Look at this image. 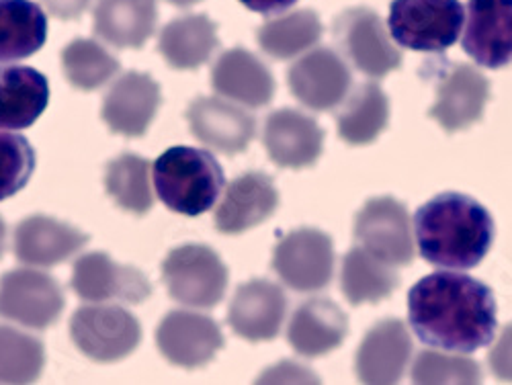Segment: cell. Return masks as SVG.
Masks as SVG:
<instances>
[{
    "instance_id": "obj_1",
    "label": "cell",
    "mask_w": 512,
    "mask_h": 385,
    "mask_svg": "<svg viewBox=\"0 0 512 385\" xmlns=\"http://www.w3.org/2000/svg\"><path fill=\"white\" fill-rule=\"evenodd\" d=\"M408 316L414 334L426 345L467 355L492 342L496 299L474 277L433 273L410 289Z\"/></svg>"
},
{
    "instance_id": "obj_2",
    "label": "cell",
    "mask_w": 512,
    "mask_h": 385,
    "mask_svg": "<svg viewBox=\"0 0 512 385\" xmlns=\"http://www.w3.org/2000/svg\"><path fill=\"white\" fill-rule=\"evenodd\" d=\"M422 259L443 269H472L494 242V220L476 199L443 193L426 201L414 218Z\"/></svg>"
},
{
    "instance_id": "obj_3",
    "label": "cell",
    "mask_w": 512,
    "mask_h": 385,
    "mask_svg": "<svg viewBox=\"0 0 512 385\" xmlns=\"http://www.w3.org/2000/svg\"><path fill=\"white\" fill-rule=\"evenodd\" d=\"M154 187L168 209L195 218L218 201L224 170L205 150L175 146L154 162Z\"/></svg>"
},
{
    "instance_id": "obj_4",
    "label": "cell",
    "mask_w": 512,
    "mask_h": 385,
    "mask_svg": "<svg viewBox=\"0 0 512 385\" xmlns=\"http://www.w3.org/2000/svg\"><path fill=\"white\" fill-rule=\"evenodd\" d=\"M388 23L400 46L439 54L459 39L463 7L459 0H394Z\"/></svg>"
},
{
    "instance_id": "obj_5",
    "label": "cell",
    "mask_w": 512,
    "mask_h": 385,
    "mask_svg": "<svg viewBox=\"0 0 512 385\" xmlns=\"http://www.w3.org/2000/svg\"><path fill=\"white\" fill-rule=\"evenodd\" d=\"M162 279L170 297L189 308L218 306L228 287V269L220 256L203 244L175 248L162 263Z\"/></svg>"
},
{
    "instance_id": "obj_6",
    "label": "cell",
    "mask_w": 512,
    "mask_h": 385,
    "mask_svg": "<svg viewBox=\"0 0 512 385\" xmlns=\"http://www.w3.org/2000/svg\"><path fill=\"white\" fill-rule=\"evenodd\" d=\"M74 345L93 361L115 363L132 355L142 328L136 316L119 306H84L78 308L70 322Z\"/></svg>"
},
{
    "instance_id": "obj_7",
    "label": "cell",
    "mask_w": 512,
    "mask_h": 385,
    "mask_svg": "<svg viewBox=\"0 0 512 385\" xmlns=\"http://www.w3.org/2000/svg\"><path fill=\"white\" fill-rule=\"evenodd\" d=\"M334 37L353 66L371 78H383L402 66L400 50L371 9L345 11L334 21Z\"/></svg>"
},
{
    "instance_id": "obj_8",
    "label": "cell",
    "mask_w": 512,
    "mask_h": 385,
    "mask_svg": "<svg viewBox=\"0 0 512 385\" xmlns=\"http://www.w3.org/2000/svg\"><path fill=\"white\" fill-rule=\"evenodd\" d=\"M355 240L392 267L410 265L414 259L410 216L406 207L392 197H377L365 203L355 220Z\"/></svg>"
},
{
    "instance_id": "obj_9",
    "label": "cell",
    "mask_w": 512,
    "mask_h": 385,
    "mask_svg": "<svg viewBox=\"0 0 512 385\" xmlns=\"http://www.w3.org/2000/svg\"><path fill=\"white\" fill-rule=\"evenodd\" d=\"M273 269L279 279L302 293L324 289L334 271V246L328 234L316 228L289 232L273 252Z\"/></svg>"
},
{
    "instance_id": "obj_10",
    "label": "cell",
    "mask_w": 512,
    "mask_h": 385,
    "mask_svg": "<svg viewBox=\"0 0 512 385\" xmlns=\"http://www.w3.org/2000/svg\"><path fill=\"white\" fill-rule=\"evenodd\" d=\"M64 293L58 281L41 271L17 269L0 279V316L27 328L44 330L58 322Z\"/></svg>"
},
{
    "instance_id": "obj_11",
    "label": "cell",
    "mask_w": 512,
    "mask_h": 385,
    "mask_svg": "<svg viewBox=\"0 0 512 385\" xmlns=\"http://www.w3.org/2000/svg\"><path fill=\"white\" fill-rule=\"evenodd\" d=\"M291 95L314 111H328L351 91V70L336 52L318 48L297 60L287 74Z\"/></svg>"
},
{
    "instance_id": "obj_12",
    "label": "cell",
    "mask_w": 512,
    "mask_h": 385,
    "mask_svg": "<svg viewBox=\"0 0 512 385\" xmlns=\"http://www.w3.org/2000/svg\"><path fill=\"white\" fill-rule=\"evenodd\" d=\"M72 289L78 297L99 304L111 299L142 304L152 293V285L142 271L115 263L105 252L80 256L72 273Z\"/></svg>"
},
{
    "instance_id": "obj_13",
    "label": "cell",
    "mask_w": 512,
    "mask_h": 385,
    "mask_svg": "<svg viewBox=\"0 0 512 385\" xmlns=\"http://www.w3.org/2000/svg\"><path fill=\"white\" fill-rule=\"evenodd\" d=\"M156 342L160 353L173 365L197 369L222 351L224 334L209 316L177 310L160 322Z\"/></svg>"
},
{
    "instance_id": "obj_14",
    "label": "cell",
    "mask_w": 512,
    "mask_h": 385,
    "mask_svg": "<svg viewBox=\"0 0 512 385\" xmlns=\"http://www.w3.org/2000/svg\"><path fill=\"white\" fill-rule=\"evenodd\" d=\"M461 44L484 68L512 64V0H469Z\"/></svg>"
},
{
    "instance_id": "obj_15",
    "label": "cell",
    "mask_w": 512,
    "mask_h": 385,
    "mask_svg": "<svg viewBox=\"0 0 512 385\" xmlns=\"http://www.w3.org/2000/svg\"><path fill=\"white\" fill-rule=\"evenodd\" d=\"M187 121L199 142L228 156L246 150L256 132V121L244 107L216 97L195 99Z\"/></svg>"
},
{
    "instance_id": "obj_16",
    "label": "cell",
    "mask_w": 512,
    "mask_h": 385,
    "mask_svg": "<svg viewBox=\"0 0 512 385\" xmlns=\"http://www.w3.org/2000/svg\"><path fill=\"white\" fill-rule=\"evenodd\" d=\"M158 107V82L142 72H127L105 95L103 119L111 132L127 138H140L148 132Z\"/></svg>"
},
{
    "instance_id": "obj_17",
    "label": "cell",
    "mask_w": 512,
    "mask_h": 385,
    "mask_svg": "<svg viewBox=\"0 0 512 385\" xmlns=\"http://www.w3.org/2000/svg\"><path fill=\"white\" fill-rule=\"evenodd\" d=\"M490 97L488 78L474 66H453L437 89L431 117L445 132H459L482 119Z\"/></svg>"
},
{
    "instance_id": "obj_18",
    "label": "cell",
    "mask_w": 512,
    "mask_h": 385,
    "mask_svg": "<svg viewBox=\"0 0 512 385\" xmlns=\"http://www.w3.org/2000/svg\"><path fill=\"white\" fill-rule=\"evenodd\" d=\"M287 314V297L283 289L271 281L254 279L238 287L228 322L232 330L246 340H273Z\"/></svg>"
},
{
    "instance_id": "obj_19",
    "label": "cell",
    "mask_w": 512,
    "mask_h": 385,
    "mask_svg": "<svg viewBox=\"0 0 512 385\" xmlns=\"http://www.w3.org/2000/svg\"><path fill=\"white\" fill-rule=\"evenodd\" d=\"M271 160L283 168L312 166L324 148V132L316 119L295 109H279L269 115L263 132Z\"/></svg>"
},
{
    "instance_id": "obj_20",
    "label": "cell",
    "mask_w": 512,
    "mask_h": 385,
    "mask_svg": "<svg viewBox=\"0 0 512 385\" xmlns=\"http://www.w3.org/2000/svg\"><path fill=\"white\" fill-rule=\"evenodd\" d=\"M412 355V338L400 320L375 324L355 359L357 377L363 383H396L406 373Z\"/></svg>"
},
{
    "instance_id": "obj_21",
    "label": "cell",
    "mask_w": 512,
    "mask_h": 385,
    "mask_svg": "<svg viewBox=\"0 0 512 385\" xmlns=\"http://www.w3.org/2000/svg\"><path fill=\"white\" fill-rule=\"evenodd\" d=\"M279 205V193L271 177L246 173L230 183L216 211V228L222 234H242L267 222Z\"/></svg>"
},
{
    "instance_id": "obj_22",
    "label": "cell",
    "mask_w": 512,
    "mask_h": 385,
    "mask_svg": "<svg viewBox=\"0 0 512 385\" xmlns=\"http://www.w3.org/2000/svg\"><path fill=\"white\" fill-rule=\"evenodd\" d=\"M349 332L347 314L332 299H310L291 316L289 345L304 357H322L343 345Z\"/></svg>"
},
{
    "instance_id": "obj_23",
    "label": "cell",
    "mask_w": 512,
    "mask_h": 385,
    "mask_svg": "<svg viewBox=\"0 0 512 385\" xmlns=\"http://www.w3.org/2000/svg\"><path fill=\"white\" fill-rule=\"evenodd\" d=\"M89 236L46 216H31L17 226L15 254L17 259L31 267H54L70 259Z\"/></svg>"
},
{
    "instance_id": "obj_24",
    "label": "cell",
    "mask_w": 512,
    "mask_h": 385,
    "mask_svg": "<svg viewBox=\"0 0 512 385\" xmlns=\"http://www.w3.org/2000/svg\"><path fill=\"white\" fill-rule=\"evenodd\" d=\"M211 84L220 95L246 107H265L273 101L275 78L254 54L236 48L213 66Z\"/></svg>"
},
{
    "instance_id": "obj_25",
    "label": "cell",
    "mask_w": 512,
    "mask_h": 385,
    "mask_svg": "<svg viewBox=\"0 0 512 385\" xmlns=\"http://www.w3.org/2000/svg\"><path fill=\"white\" fill-rule=\"evenodd\" d=\"M50 103L48 78L29 66H0V130H27Z\"/></svg>"
},
{
    "instance_id": "obj_26",
    "label": "cell",
    "mask_w": 512,
    "mask_h": 385,
    "mask_svg": "<svg viewBox=\"0 0 512 385\" xmlns=\"http://www.w3.org/2000/svg\"><path fill=\"white\" fill-rule=\"evenodd\" d=\"M156 0H99L95 33L115 48H142L156 29Z\"/></svg>"
},
{
    "instance_id": "obj_27",
    "label": "cell",
    "mask_w": 512,
    "mask_h": 385,
    "mask_svg": "<svg viewBox=\"0 0 512 385\" xmlns=\"http://www.w3.org/2000/svg\"><path fill=\"white\" fill-rule=\"evenodd\" d=\"M218 25L205 15H187L170 21L158 39L162 58L177 70H195L218 50Z\"/></svg>"
},
{
    "instance_id": "obj_28",
    "label": "cell",
    "mask_w": 512,
    "mask_h": 385,
    "mask_svg": "<svg viewBox=\"0 0 512 385\" xmlns=\"http://www.w3.org/2000/svg\"><path fill=\"white\" fill-rule=\"evenodd\" d=\"M48 37V17L31 0H0V62L39 52Z\"/></svg>"
},
{
    "instance_id": "obj_29",
    "label": "cell",
    "mask_w": 512,
    "mask_h": 385,
    "mask_svg": "<svg viewBox=\"0 0 512 385\" xmlns=\"http://www.w3.org/2000/svg\"><path fill=\"white\" fill-rule=\"evenodd\" d=\"M390 121V101L373 82L361 84L345 97L336 115L338 134L347 144L365 146L379 138Z\"/></svg>"
},
{
    "instance_id": "obj_30",
    "label": "cell",
    "mask_w": 512,
    "mask_h": 385,
    "mask_svg": "<svg viewBox=\"0 0 512 385\" xmlns=\"http://www.w3.org/2000/svg\"><path fill=\"white\" fill-rule=\"evenodd\" d=\"M340 285H343V293L353 306L377 304L394 293L400 285V275L392 265L379 261L365 248L355 246L345 256Z\"/></svg>"
},
{
    "instance_id": "obj_31",
    "label": "cell",
    "mask_w": 512,
    "mask_h": 385,
    "mask_svg": "<svg viewBox=\"0 0 512 385\" xmlns=\"http://www.w3.org/2000/svg\"><path fill=\"white\" fill-rule=\"evenodd\" d=\"M320 37L322 21L310 9L271 19L256 33L263 52L275 60H289L300 56L302 52L316 46Z\"/></svg>"
},
{
    "instance_id": "obj_32",
    "label": "cell",
    "mask_w": 512,
    "mask_h": 385,
    "mask_svg": "<svg viewBox=\"0 0 512 385\" xmlns=\"http://www.w3.org/2000/svg\"><path fill=\"white\" fill-rule=\"evenodd\" d=\"M105 187L119 207L138 213V216H144L154 205L150 187V162L136 154H121L109 162Z\"/></svg>"
},
{
    "instance_id": "obj_33",
    "label": "cell",
    "mask_w": 512,
    "mask_h": 385,
    "mask_svg": "<svg viewBox=\"0 0 512 385\" xmlns=\"http://www.w3.org/2000/svg\"><path fill=\"white\" fill-rule=\"evenodd\" d=\"M64 76L80 91H95L111 80L121 64L93 39H74L62 52Z\"/></svg>"
},
{
    "instance_id": "obj_34",
    "label": "cell",
    "mask_w": 512,
    "mask_h": 385,
    "mask_svg": "<svg viewBox=\"0 0 512 385\" xmlns=\"http://www.w3.org/2000/svg\"><path fill=\"white\" fill-rule=\"evenodd\" d=\"M41 342L21 330L0 326V383H29L44 371Z\"/></svg>"
},
{
    "instance_id": "obj_35",
    "label": "cell",
    "mask_w": 512,
    "mask_h": 385,
    "mask_svg": "<svg viewBox=\"0 0 512 385\" xmlns=\"http://www.w3.org/2000/svg\"><path fill=\"white\" fill-rule=\"evenodd\" d=\"M35 170V150L17 134L0 132V201L17 195Z\"/></svg>"
},
{
    "instance_id": "obj_36",
    "label": "cell",
    "mask_w": 512,
    "mask_h": 385,
    "mask_svg": "<svg viewBox=\"0 0 512 385\" xmlns=\"http://www.w3.org/2000/svg\"><path fill=\"white\" fill-rule=\"evenodd\" d=\"M412 379L416 383H480L482 369L467 357L424 351L414 363Z\"/></svg>"
},
{
    "instance_id": "obj_37",
    "label": "cell",
    "mask_w": 512,
    "mask_h": 385,
    "mask_svg": "<svg viewBox=\"0 0 512 385\" xmlns=\"http://www.w3.org/2000/svg\"><path fill=\"white\" fill-rule=\"evenodd\" d=\"M490 367L502 381H512V324H508L490 351Z\"/></svg>"
},
{
    "instance_id": "obj_38",
    "label": "cell",
    "mask_w": 512,
    "mask_h": 385,
    "mask_svg": "<svg viewBox=\"0 0 512 385\" xmlns=\"http://www.w3.org/2000/svg\"><path fill=\"white\" fill-rule=\"evenodd\" d=\"M261 381H318V377L306 371L302 365H293L285 361L281 365H275L267 373H263Z\"/></svg>"
},
{
    "instance_id": "obj_39",
    "label": "cell",
    "mask_w": 512,
    "mask_h": 385,
    "mask_svg": "<svg viewBox=\"0 0 512 385\" xmlns=\"http://www.w3.org/2000/svg\"><path fill=\"white\" fill-rule=\"evenodd\" d=\"M44 5L58 19H76L89 9L91 0H44Z\"/></svg>"
},
{
    "instance_id": "obj_40",
    "label": "cell",
    "mask_w": 512,
    "mask_h": 385,
    "mask_svg": "<svg viewBox=\"0 0 512 385\" xmlns=\"http://www.w3.org/2000/svg\"><path fill=\"white\" fill-rule=\"evenodd\" d=\"M240 3L254 13L275 15V13H281V11H287L289 7H293L297 0H240Z\"/></svg>"
},
{
    "instance_id": "obj_41",
    "label": "cell",
    "mask_w": 512,
    "mask_h": 385,
    "mask_svg": "<svg viewBox=\"0 0 512 385\" xmlns=\"http://www.w3.org/2000/svg\"><path fill=\"white\" fill-rule=\"evenodd\" d=\"M5 240H7V228H5L3 218H0V256L5 254Z\"/></svg>"
},
{
    "instance_id": "obj_42",
    "label": "cell",
    "mask_w": 512,
    "mask_h": 385,
    "mask_svg": "<svg viewBox=\"0 0 512 385\" xmlns=\"http://www.w3.org/2000/svg\"><path fill=\"white\" fill-rule=\"evenodd\" d=\"M168 3H173L175 7H191V5L199 3V0H168Z\"/></svg>"
}]
</instances>
